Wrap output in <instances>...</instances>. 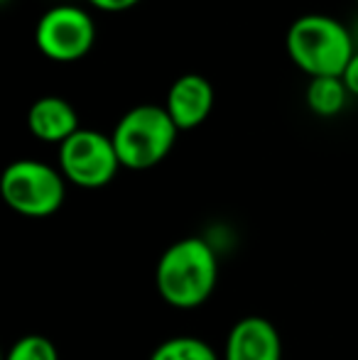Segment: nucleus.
<instances>
[{
	"instance_id": "f257e3e1",
	"label": "nucleus",
	"mask_w": 358,
	"mask_h": 360,
	"mask_svg": "<svg viewBox=\"0 0 358 360\" xmlns=\"http://www.w3.org/2000/svg\"><path fill=\"white\" fill-rule=\"evenodd\" d=\"M356 49V34L324 13L300 15L285 32L287 57L309 79L344 76Z\"/></svg>"
},
{
	"instance_id": "f03ea898",
	"label": "nucleus",
	"mask_w": 358,
	"mask_h": 360,
	"mask_svg": "<svg viewBox=\"0 0 358 360\" xmlns=\"http://www.w3.org/2000/svg\"><path fill=\"white\" fill-rule=\"evenodd\" d=\"M219 282V255L204 238H181L172 243L155 270L158 292L170 307L196 309L214 294Z\"/></svg>"
},
{
	"instance_id": "7ed1b4c3",
	"label": "nucleus",
	"mask_w": 358,
	"mask_h": 360,
	"mask_svg": "<svg viewBox=\"0 0 358 360\" xmlns=\"http://www.w3.org/2000/svg\"><path fill=\"white\" fill-rule=\"evenodd\" d=\"M177 135L179 130L165 105L143 103L120 115L110 140L118 152L120 167L145 172L158 167L172 152Z\"/></svg>"
},
{
	"instance_id": "20e7f679",
	"label": "nucleus",
	"mask_w": 358,
	"mask_h": 360,
	"mask_svg": "<svg viewBox=\"0 0 358 360\" xmlns=\"http://www.w3.org/2000/svg\"><path fill=\"white\" fill-rule=\"evenodd\" d=\"M0 196L20 216L47 218L57 214L67 196V179L39 160H15L0 174Z\"/></svg>"
},
{
	"instance_id": "39448f33",
	"label": "nucleus",
	"mask_w": 358,
	"mask_h": 360,
	"mask_svg": "<svg viewBox=\"0 0 358 360\" xmlns=\"http://www.w3.org/2000/svg\"><path fill=\"white\" fill-rule=\"evenodd\" d=\"M98 30L87 8L74 3L52 5L34 25V44L49 62L74 64L94 49Z\"/></svg>"
},
{
	"instance_id": "423d86ee",
	"label": "nucleus",
	"mask_w": 358,
	"mask_h": 360,
	"mask_svg": "<svg viewBox=\"0 0 358 360\" xmlns=\"http://www.w3.org/2000/svg\"><path fill=\"white\" fill-rule=\"evenodd\" d=\"M120 169L118 152L110 135L82 128L59 145V172L64 179L82 189H101L110 184Z\"/></svg>"
},
{
	"instance_id": "0eeeda50",
	"label": "nucleus",
	"mask_w": 358,
	"mask_h": 360,
	"mask_svg": "<svg viewBox=\"0 0 358 360\" xmlns=\"http://www.w3.org/2000/svg\"><path fill=\"white\" fill-rule=\"evenodd\" d=\"M216 103L214 86L201 74H181L172 81L165 98V110L170 113L177 130H194L211 115Z\"/></svg>"
},
{
	"instance_id": "6e6552de",
	"label": "nucleus",
	"mask_w": 358,
	"mask_h": 360,
	"mask_svg": "<svg viewBox=\"0 0 358 360\" xmlns=\"http://www.w3.org/2000/svg\"><path fill=\"white\" fill-rule=\"evenodd\" d=\"M224 360H282L280 331L263 316L241 319L229 331Z\"/></svg>"
},
{
	"instance_id": "1a4fd4ad",
	"label": "nucleus",
	"mask_w": 358,
	"mask_h": 360,
	"mask_svg": "<svg viewBox=\"0 0 358 360\" xmlns=\"http://www.w3.org/2000/svg\"><path fill=\"white\" fill-rule=\"evenodd\" d=\"M27 130L39 143L64 145L74 133L82 130L79 113L62 96H42L27 110Z\"/></svg>"
},
{
	"instance_id": "9d476101",
	"label": "nucleus",
	"mask_w": 358,
	"mask_h": 360,
	"mask_svg": "<svg viewBox=\"0 0 358 360\" xmlns=\"http://www.w3.org/2000/svg\"><path fill=\"white\" fill-rule=\"evenodd\" d=\"M349 96L351 94L341 76H319V79H309L307 84L305 103L317 118H334L346 108Z\"/></svg>"
},
{
	"instance_id": "9b49d317",
	"label": "nucleus",
	"mask_w": 358,
	"mask_h": 360,
	"mask_svg": "<svg viewBox=\"0 0 358 360\" xmlns=\"http://www.w3.org/2000/svg\"><path fill=\"white\" fill-rule=\"evenodd\" d=\"M150 360H221L206 341L196 336H174L162 341Z\"/></svg>"
},
{
	"instance_id": "f8f14e48",
	"label": "nucleus",
	"mask_w": 358,
	"mask_h": 360,
	"mask_svg": "<svg viewBox=\"0 0 358 360\" xmlns=\"http://www.w3.org/2000/svg\"><path fill=\"white\" fill-rule=\"evenodd\" d=\"M5 360H59V353L47 336L30 333V336H23L13 343Z\"/></svg>"
},
{
	"instance_id": "ddd939ff",
	"label": "nucleus",
	"mask_w": 358,
	"mask_h": 360,
	"mask_svg": "<svg viewBox=\"0 0 358 360\" xmlns=\"http://www.w3.org/2000/svg\"><path fill=\"white\" fill-rule=\"evenodd\" d=\"M91 8L101 10V13H125V10L135 8L143 0H87Z\"/></svg>"
},
{
	"instance_id": "4468645a",
	"label": "nucleus",
	"mask_w": 358,
	"mask_h": 360,
	"mask_svg": "<svg viewBox=\"0 0 358 360\" xmlns=\"http://www.w3.org/2000/svg\"><path fill=\"white\" fill-rule=\"evenodd\" d=\"M344 84H346V89H349V94L354 96V98H358V49H356V54L351 57V62H349V67H346V72H344Z\"/></svg>"
},
{
	"instance_id": "2eb2a0df",
	"label": "nucleus",
	"mask_w": 358,
	"mask_h": 360,
	"mask_svg": "<svg viewBox=\"0 0 358 360\" xmlns=\"http://www.w3.org/2000/svg\"><path fill=\"white\" fill-rule=\"evenodd\" d=\"M0 3H10V0H0Z\"/></svg>"
},
{
	"instance_id": "dca6fc26",
	"label": "nucleus",
	"mask_w": 358,
	"mask_h": 360,
	"mask_svg": "<svg viewBox=\"0 0 358 360\" xmlns=\"http://www.w3.org/2000/svg\"><path fill=\"white\" fill-rule=\"evenodd\" d=\"M356 8H358V0H356Z\"/></svg>"
}]
</instances>
